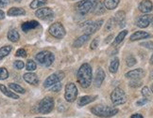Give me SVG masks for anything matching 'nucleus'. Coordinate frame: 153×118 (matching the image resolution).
<instances>
[{
    "mask_svg": "<svg viewBox=\"0 0 153 118\" xmlns=\"http://www.w3.org/2000/svg\"><path fill=\"white\" fill-rule=\"evenodd\" d=\"M92 78L93 72L91 66L87 63L82 64L78 70V73H76V79H78V82L80 86L83 88H88L91 85Z\"/></svg>",
    "mask_w": 153,
    "mask_h": 118,
    "instance_id": "1",
    "label": "nucleus"
},
{
    "mask_svg": "<svg viewBox=\"0 0 153 118\" xmlns=\"http://www.w3.org/2000/svg\"><path fill=\"white\" fill-rule=\"evenodd\" d=\"M92 113L99 117H111L115 115L117 113H118V110L115 108H111L109 106H103V105H97L93 107L91 109Z\"/></svg>",
    "mask_w": 153,
    "mask_h": 118,
    "instance_id": "2",
    "label": "nucleus"
},
{
    "mask_svg": "<svg viewBox=\"0 0 153 118\" xmlns=\"http://www.w3.org/2000/svg\"><path fill=\"white\" fill-rule=\"evenodd\" d=\"M98 0H83L76 5V10L80 15H85L94 9Z\"/></svg>",
    "mask_w": 153,
    "mask_h": 118,
    "instance_id": "3",
    "label": "nucleus"
},
{
    "mask_svg": "<svg viewBox=\"0 0 153 118\" xmlns=\"http://www.w3.org/2000/svg\"><path fill=\"white\" fill-rule=\"evenodd\" d=\"M35 59H36V61H38V63L40 65H42V66L50 67L52 65V63L54 62L55 56L51 52L43 51V52H40L39 54L36 55Z\"/></svg>",
    "mask_w": 153,
    "mask_h": 118,
    "instance_id": "4",
    "label": "nucleus"
},
{
    "mask_svg": "<svg viewBox=\"0 0 153 118\" xmlns=\"http://www.w3.org/2000/svg\"><path fill=\"white\" fill-rule=\"evenodd\" d=\"M54 108V99L50 97H46L40 101L38 105V111L40 114H49Z\"/></svg>",
    "mask_w": 153,
    "mask_h": 118,
    "instance_id": "5",
    "label": "nucleus"
},
{
    "mask_svg": "<svg viewBox=\"0 0 153 118\" xmlns=\"http://www.w3.org/2000/svg\"><path fill=\"white\" fill-rule=\"evenodd\" d=\"M111 99L114 105H121L127 101V96L124 90L121 89L120 87H116L111 94Z\"/></svg>",
    "mask_w": 153,
    "mask_h": 118,
    "instance_id": "6",
    "label": "nucleus"
},
{
    "mask_svg": "<svg viewBox=\"0 0 153 118\" xmlns=\"http://www.w3.org/2000/svg\"><path fill=\"white\" fill-rule=\"evenodd\" d=\"M48 31L50 35H52L53 37L57 39H62L66 34L65 28L63 27V25L61 23H53V25H51Z\"/></svg>",
    "mask_w": 153,
    "mask_h": 118,
    "instance_id": "7",
    "label": "nucleus"
},
{
    "mask_svg": "<svg viewBox=\"0 0 153 118\" xmlns=\"http://www.w3.org/2000/svg\"><path fill=\"white\" fill-rule=\"evenodd\" d=\"M78 96V88L73 82H69L65 86V93H64V98L68 102H73L76 100Z\"/></svg>",
    "mask_w": 153,
    "mask_h": 118,
    "instance_id": "8",
    "label": "nucleus"
},
{
    "mask_svg": "<svg viewBox=\"0 0 153 118\" xmlns=\"http://www.w3.org/2000/svg\"><path fill=\"white\" fill-rule=\"evenodd\" d=\"M63 78H64V72L59 70V71H56L55 73L51 74L50 76H48V77L45 79V81L44 82V86L45 88H48L52 85L56 84L57 82H60Z\"/></svg>",
    "mask_w": 153,
    "mask_h": 118,
    "instance_id": "9",
    "label": "nucleus"
},
{
    "mask_svg": "<svg viewBox=\"0 0 153 118\" xmlns=\"http://www.w3.org/2000/svg\"><path fill=\"white\" fill-rule=\"evenodd\" d=\"M36 16L39 19L42 20H50L54 17V12L50 8H42L39 9L38 10H36L35 12Z\"/></svg>",
    "mask_w": 153,
    "mask_h": 118,
    "instance_id": "10",
    "label": "nucleus"
},
{
    "mask_svg": "<svg viewBox=\"0 0 153 118\" xmlns=\"http://www.w3.org/2000/svg\"><path fill=\"white\" fill-rule=\"evenodd\" d=\"M103 23V20H97L96 22H91V23H89L87 26H85L84 28V33L87 35H92L94 33H96L99 28L102 26Z\"/></svg>",
    "mask_w": 153,
    "mask_h": 118,
    "instance_id": "11",
    "label": "nucleus"
},
{
    "mask_svg": "<svg viewBox=\"0 0 153 118\" xmlns=\"http://www.w3.org/2000/svg\"><path fill=\"white\" fill-rule=\"evenodd\" d=\"M153 19V16L150 14H145L142 16H139L136 20V25L140 28H146L148 27Z\"/></svg>",
    "mask_w": 153,
    "mask_h": 118,
    "instance_id": "12",
    "label": "nucleus"
},
{
    "mask_svg": "<svg viewBox=\"0 0 153 118\" xmlns=\"http://www.w3.org/2000/svg\"><path fill=\"white\" fill-rule=\"evenodd\" d=\"M145 76V71L142 68H136L126 73V77L131 80H140Z\"/></svg>",
    "mask_w": 153,
    "mask_h": 118,
    "instance_id": "13",
    "label": "nucleus"
},
{
    "mask_svg": "<svg viewBox=\"0 0 153 118\" xmlns=\"http://www.w3.org/2000/svg\"><path fill=\"white\" fill-rule=\"evenodd\" d=\"M139 10L143 13H149L153 10V4L150 0H143L139 5Z\"/></svg>",
    "mask_w": 153,
    "mask_h": 118,
    "instance_id": "14",
    "label": "nucleus"
},
{
    "mask_svg": "<svg viewBox=\"0 0 153 118\" xmlns=\"http://www.w3.org/2000/svg\"><path fill=\"white\" fill-rule=\"evenodd\" d=\"M114 21L119 27H124L126 25V13L125 11L119 10L114 16Z\"/></svg>",
    "mask_w": 153,
    "mask_h": 118,
    "instance_id": "15",
    "label": "nucleus"
},
{
    "mask_svg": "<svg viewBox=\"0 0 153 118\" xmlns=\"http://www.w3.org/2000/svg\"><path fill=\"white\" fill-rule=\"evenodd\" d=\"M105 72H104V70L101 68H97V73H96V77H95V81H94V82H95V85L97 87H100L101 84H102V82L105 79Z\"/></svg>",
    "mask_w": 153,
    "mask_h": 118,
    "instance_id": "16",
    "label": "nucleus"
},
{
    "mask_svg": "<svg viewBox=\"0 0 153 118\" xmlns=\"http://www.w3.org/2000/svg\"><path fill=\"white\" fill-rule=\"evenodd\" d=\"M24 80L27 82V84H33V85L38 84V82H39L38 76L32 72H27V73L24 74Z\"/></svg>",
    "mask_w": 153,
    "mask_h": 118,
    "instance_id": "17",
    "label": "nucleus"
},
{
    "mask_svg": "<svg viewBox=\"0 0 153 118\" xmlns=\"http://www.w3.org/2000/svg\"><path fill=\"white\" fill-rule=\"evenodd\" d=\"M89 39H90V35H87V34L82 35V36H80L79 38H78L74 41L73 46L75 48H79V47H81L82 45H84Z\"/></svg>",
    "mask_w": 153,
    "mask_h": 118,
    "instance_id": "18",
    "label": "nucleus"
},
{
    "mask_svg": "<svg viewBox=\"0 0 153 118\" xmlns=\"http://www.w3.org/2000/svg\"><path fill=\"white\" fill-rule=\"evenodd\" d=\"M37 26H39V23L37 21H29V22H26L22 25V30L24 32H27L31 29L36 28Z\"/></svg>",
    "mask_w": 153,
    "mask_h": 118,
    "instance_id": "19",
    "label": "nucleus"
},
{
    "mask_svg": "<svg viewBox=\"0 0 153 118\" xmlns=\"http://www.w3.org/2000/svg\"><path fill=\"white\" fill-rule=\"evenodd\" d=\"M146 38H149V34L146 33L145 31H137L133 33L131 36V40L135 41V40H140V39H144Z\"/></svg>",
    "mask_w": 153,
    "mask_h": 118,
    "instance_id": "20",
    "label": "nucleus"
},
{
    "mask_svg": "<svg viewBox=\"0 0 153 118\" xmlns=\"http://www.w3.org/2000/svg\"><path fill=\"white\" fill-rule=\"evenodd\" d=\"M97 96H84V97H82L79 98V107H82V106H85L87 104H89L91 102H93L94 100H96L97 99Z\"/></svg>",
    "mask_w": 153,
    "mask_h": 118,
    "instance_id": "21",
    "label": "nucleus"
},
{
    "mask_svg": "<svg viewBox=\"0 0 153 118\" xmlns=\"http://www.w3.org/2000/svg\"><path fill=\"white\" fill-rule=\"evenodd\" d=\"M26 14V10L22 8H11L8 10V15L9 16H22Z\"/></svg>",
    "mask_w": 153,
    "mask_h": 118,
    "instance_id": "22",
    "label": "nucleus"
},
{
    "mask_svg": "<svg viewBox=\"0 0 153 118\" xmlns=\"http://www.w3.org/2000/svg\"><path fill=\"white\" fill-rule=\"evenodd\" d=\"M105 9H106V8H105L104 4L98 0V2L97 3V5L95 6V7H94V9H92V11H93L94 14L100 15V14H103L105 12Z\"/></svg>",
    "mask_w": 153,
    "mask_h": 118,
    "instance_id": "23",
    "label": "nucleus"
},
{
    "mask_svg": "<svg viewBox=\"0 0 153 118\" xmlns=\"http://www.w3.org/2000/svg\"><path fill=\"white\" fill-rule=\"evenodd\" d=\"M0 90H1V92L4 94V95H6V96L10 98H13V99H18L19 98L18 95H16V94H14L13 92L10 91L8 88L6 87L5 85H3V84L0 85Z\"/></svg>",
    "mask_w": 153,
    "mask_h": 118,
    "instance_id": "24",
    "label": "nucleus"
},
{
    "mask_svg": "<svg viewBox=\"0 0 153 118\" xmlns=\"http://www.w3.org/2000/svg\"><path fill=\"white\" fill-rule=\"evenodd\" d=\"M119 1L120 0H104L103 4L106 9L111 10V9H114L117 6H118Z\"/></svg>",
    "mask_w": 153,
    "mask_h": 118,
    "instance_id": "25",
    "label": "nucleus"
},
{
    "mask_svg": "<svg viewBox=\"0 0 153 118\" xmlns=\"http://www.w3.org/2000/svg\"><path fill=\"white\" fill-rule=\"evenodd\" d=\"M8 39L10 41H13V42H17L20 39V35L15 29H11V30H10L8 33Z\"/></svg>",
    "mask_w": 153,
    "mask_h": 118,
    "instance_id": "26",
    "label": "nucleus"
},
{
    "mask_svg": "<svg viewBox=\"0 0 153 118\" xmlns=\"http://www.w3.org/2000/svg\"><path fill=\"white\" fill-rule=\"evenodd\" d=\"M119 59L118 58H114L113 61L111 62L110 64V68H109V70L111 73H115L117 70H118V68H119Z\"/></svg>",
    "mask_w": 153,
    "mask_h": 118,
    "instance_id": "27",
    "label": "nucleus"
},
{
    "mask_svg": "<svg viewBox=\"0 0 153 118\" xmlns=\"http://www.w3.org/2000/svg\"><path fill=\"white\" fill-rule=\"evenodd\" d=\"M127 34H128V31H127V30H123V31H121L118 35H117V37L115 38L114 41L113 42V45H114V46H116V45H118L120 42H122L123 39H124L125 37L127 36Z\"/></svg>",
    "mask_w": 153,
    "mask_h": 118,
    "instance_id": "28",
    "label": "nucleus"
},
{
    "mask_svg": "<svg viewBox=\"0 0 153 118\" xmlns=\"http://www.w3.org/2000/svg\"><path fill=\"white\" fill-rule=\"evenodd\" d=\"M11 50H13V47L9 46V45L4 46V47H2V48H0V60H2L4 57L7 56L11 52Z\"/></svg>",
    "mask_w": 153,
    "mask_h": 118,
    "instance_id": "29",
    "label": "nucleus"
},
{
    "mask_svg": "<svg viewBox=\"0 0 153 118\" xmlns=\"http://www.w3.org/2000/svg\"><path fill=\"white\" fill-rule=\"evenodd\" d=\"M46 3H48L46 0H33V1L30 3V8L33 9H39L41 7H43V6H45Z\"/></svg>",
    "mask_w": 153,
    "mask_h": 118,
    "instance_id": "30",
    "label": "nucleus"
},
{
    "mask_svg": "<svg viewBox=\"0 0 153 118\" xmlns=\"http://www.w3.org/2000/svg\"><path fill=\"white\" fill-rule=\"evenodd\" d=\"M10 89H13V91L17 92V93H19V94H25L26 90L23 88L22 86H20L19 84H10Z\"/></svg>",
    "mask_w": 153,
    "mask_h": 118,
    "instance_id": "31",
    "label": "nucleus"
},
{
    "mask_svg": "<svg viewBox=\"0 0 153 118\" xmlns=\"http://www.w3.org/2000/svg\"><path fill=\"white\" fill-rule=\"evenodd\" d=\"M37 68V65L36 63H35L33 60H27V65H26V69L28 70V71H33V70H35Z\"/></svg>",
    "mask_w": 153,
    "mask_h": 118,
    "instance_id": "32",
    "label": "nucleus"
},
{
    "mask_svg": "<svg viewBox=\"0 0 153 118\" xmlns=\"http://www.w3.org/2000/svg\"><path fill=\"white\" fill-rule=\"evenodd\" d=\"M114 23H115L114 18L109 19L108 22H107V23H106V25H105V30L106 31H111V29L114 28Z\"/></svg>",
    "mask_w": 153,
    "mask_h": 118,
    "instance_id": "33",
    "label": "nucleus"
},
{
    "mask_svg": "<svg viewBox=\"0 0 153 118\" xmlns=\"http://www.w3.org/2000/svg\"><path fill=\"white\" fill-rule=\"evenodd\" d=\"M9 77V72L5 68H0V80H6Z\"/></svg>",
    "mask_w": 153,
    "mask_h": 118,
    "instance_id": "34",
    "label": "nucleus"
},
{
    "mask_svg": "<svg viewBox=\"0 0 153 118\" xmlns=\"http://www.w3.org/2000/svg\"><path fill=\"white\" fill-rule=\"evenodd\" d=\"M126 62H127V66L131 68V67H133L134 65L136 64V59H135L133 56L131 55V56H128L127 58V61Z\"/></svg>",
    "mask_w": 153,
    "mask_h": 118,
    "instance_id": "35",
    "label": "nucleus"
},
{
    "mask_svg": "<svg viewBox=\"0 0 153 118\" xmlns=\"http://www.w3.org/2000/svg\"><path fill=\"white\" fill-rule=\"evenodd\" d=\"M142 95L144 96V98H150V97H151V92H150V90L149 89V87H146V86H145L143 89H142Z\"/></svg>",
    "mask_w": 153,
    "mask_h": 118,
    "instance_id": "36",
    "label": "nucleus"
},
{
    "mask_svg": "<svg viewBox=\"0 0 153 118\" xmlns=\"http://www.w3.org/2000/svg\"><path fill=\"white\" fill-rule=\"evenodd\" d=\"M141 85H142V82L140 80H131V82H129V86L133 88H137Z\"/></svg>",
    "mask_w": 153,
    "mask_h": 118,
    "instance_id": "37",
    "label": "nucleus"
},
{
    "mask_svg": "<svg viewBox=\"0 0 153 118\" xmlns=\"http://www.w3.org/2000/svg\"><path fill=\"white\" fill-rule=\"evenodd\" d=\"M24 66H25L24 62L21 61V60H16V61L13 63V67H14L16 69H22L23 68H24Z\"/></svg>",
    "mask_w": 153,
    "mask_h": 118,
    "instance_id": "38",
    "label": "nucleus"
},
{
    "mask_svg": "<svg viewBox=\"0 0 153 118\" xmlns=\"http://www.w3.org/2000/svg\"><path fill=\"white\" fill-rule=\"evenodd\" d=\"M62 84H60V82H57V84L53 85V87L51 88V91H53V92H59V91L62 90Z\"/></svg>",
    "mask_w": 153,
    "mask_h": 118,
    "instance_id": "39",
    "label": "nucleus"
},
{
    "mask_svg": "<svg viewBox=\"0 0 153 118\" xmlns=\"http://www.w3.org/2000/svg\"><path fill=\"white\" fill-rule=\"evenodd\" d=\"M141 46L146 47V48L153 50V41H146V42L141 43Z\"/></svg>",
    "mask_w": 153,
    "mask_h": 118,
    "instance_id": "40",
    "label": "nucleus"
},
{
    "mask_svg": "<svg viewBox=\"0 0 153 118\" xmlns=\"http://www.w3.org/2000/svg\"><path fill=\"white\" fill-rule=\"evenodd\" d=\"M16 56H20V57H26L27 56V52L26 50L24 49H19V50H17L16 52Z\"/></svg>",
    "mask_w": 153,
    "mask_h": 118,
    "instance_id": "41",
    "label": "nucleus"
},
{
    "mask_svg": "<svg viewBox=\"0 0 153 118\" xmlns=\"http://www.w3.org/2000/svg\"><path fill=\"white\" fill-rule=\"evenodd\" d=\"M98 42H99L98 39H94V40L92 41V43H91V46H90L91 50H96V49L97 48V46H98Z\"/></svg>",
    "mask_w": 153,
    "mask_h": 118,
    "instance_id": "42",
    "label": "nucleus"
},
{
    "mask_svg": "<svg viewBox=\"0 0 153 118\" xmlns=\"http://www.w3.org/2000/svg\"><path fill=\"white\" fill-rule=\"evenodd\" d=\"M10 4V0H0V8H5Z\"/></svg>",
    "mask_w": 153,
    "mask_h": 118,
    "instance_id": "43",
    "label": "nucleus"
},
{
    "mask_svg": "<svg viewBox=\"0 0 153 118\" xmlns=\"http://www.w3.org/2000/svg\"><path fill=\"white\" fill-rule=\"evenodd\" d=\"M148 101H149V99L145 98H143V99L139 100V101H137V102H136V105H137V106H143L144 104H146Z\"/></svg>",
    "mask_w": 153,
    "mask_h": 118,
    "instance_id": "44",
    "label": "nucleus"
},
{
    "mask_svg": "<svg viewBox=\"0 0 153 118\" xmlns=\"http://www.w3.org/2000/svg\"><path fill=\"white\" fill-rule=\"evenodd\" d=\"M4 18H5V12H4L3 10L0 9V20H2Z\"/></svg>",
    "mask_w": 153,
    "mask_h": 118,
    "instance_id": "45",
    "label": "nucleus"
},
{
    "mask_svg": "<svg viewBox=\"0 0 153 118\" xmlns=\"http://www.w3.org/2000/svg\"><path fill=\"white\" fill-rule=\"evenodd\" d=\"M131 118H144V117L139 114H135L131 115Z\"/></svg>",
    "mask_w": 153,
    "mask_h": 118,
    "instance_id": "46",
    "label": "nucleus"
},
{
    "mask_svg": "<svg viewBox=\"0 0 153 118\" xmlns=\"http://www.w3.org/2000/svg\"><path fill=\"white\" fill-rule=\"evenodd\" d=\"M113 37H114L113 35H110V36L107 38V39L105 40V43H109V42H110V40H111V39H113Z\"/></svg>",
    "mask_w": 153,
    "mask_h": 118,
    "instance_id": "47",
    "label": "nucleus"
},
{
    "mask_svg": "<svg viewBox=\"0 0 153 118\" xmlns=\"http://www.w3.org/2000/svg\"><path fill=\"white\" fill-rule=\"evenodd\" d=\"M149 62H150V64H152V65H153V55H151V57H150V61H149Z\"/></svg>",
    "mask_w": 153,
    "mask_h": 118,
    "instance_id": "48",
    "label": "nucleus"
},
{
    "mask_svg": "<svg viewBox=\"0 0 153 118\" xmlns=\"http://www.w3.org/2000/svg\"><path fill=\"white\" fill-rule=\"evenodd\" d=\"M151 92H152V93H153V84H152V85H151Z\"/></svg>",
    "mask_w": 153,
    "mask_h": 118,
    "instance_id": "49",
    "label": "nucleus"
},
{
    "mask_svg": "<svg viewBox=\"0 0 153 118\" xmlns=\"http://www.w3.org/2000/svg\"><path fill=\"white\" fill-rule=\"evenodd\" d=\"M15 2H21V0H14Z\"/></svg>",
    "mask_w": 153,
    "mask_h": 118,
    "instance_id": "50",
    "label": "nucleus"
},
{
    "mask_svg": "<svg viewBox=\"0 0 153 118\" xmlns=\"http://www.w3.org/2000/svg\"><path fill=\"white\" fill-rule=\"evenodd\" d=\"M151 23H152V25H153V19H152V22Z\"/></svg>",
    "mask_w": 153,
    "mask_h": 118,
    "instance_id": "51",
    "label": "nucleus"
},
{
    "mask_svg": "<svg viewBox=\"0 0 153 118\" xmlns=\"http://www.w3.org/2000/svg\"><path fill=\"white\" fill-rule=\"evenodd\" d=\"M37 118H44V117H37Z\"/></svg>",
    "mask_w": 153,
    "mask_h": 118,
    "instance_id": "52",
    "label": "nucleus"
}]
</instances>
